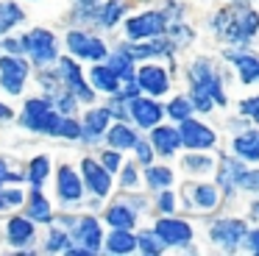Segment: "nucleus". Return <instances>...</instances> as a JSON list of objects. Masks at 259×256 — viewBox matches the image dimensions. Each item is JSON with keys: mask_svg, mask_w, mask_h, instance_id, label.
Segmentation results:
<instances>
[{"mask_svg": "<svg viewBox=\"0 0 259 256\" xmlns=\"http://www.w3.org/2000/svg\"><path fill=\"white\" fill-rule=\"evenodd\" d=\"M20 45H23V56L31 61L34 70L39 67H53L56 59L62 56V45H59V36L45 25H34L28 31L20 33Z\"/></svg>", "mask_w": 259, "mask_h": 256, "instance_id": "nucleus-6", "label": "nucleus"}, {"mask_svg": "<svg viewBox=\"0 0 259 256\" xmlns=\"http://www.w3.org/2000/svg\"><path fill=\"white\" fill-rule=\"evenodd\" d=\"M53 223L67 228L70 245H81V248H87L92 256L101 253V248H103V220L95 211H90V215H73V211L62 209V211H56Z\"/></svg>", "mask_w": 259, "mask_h": 256, "instance_id": "nucleus-4", "label": "nucleus"}, {"mask_svg": "<svg viewBox=\"0 0 259 256\" xmlns=\"http://www.w3.org/2000/svg\"><path fill=\"white\" fill-rule=\"evenodd\" d=\"M148 142H151L156 159L167 161V159H176L181 150V142H179V128L176 122H156L153 128H148Z\"/></svg>", "mask_w": 259, "mask_h": 256, "instance_id": "nucleus-21", "label": "nucleus"}, {"mask_svg": "<svg viewBox=\"0 0 259 256\" xmlns=\"http://www.w3.org/2000/svg\"><path fill=\"white\" fill-rule=\"evenodd\" d=\"M142 184H145L151 192H159V189L176 187V170H173L170 164L151 161L148 167H142Z\"/></svg>", "mask_w": 259, "mask_h": 256, "instance_id": "nucleus-32", "label": "nucleus"}, {"mask_svg": "<svg viewBox=\"0 0 259 256\" xmlns=\"http://www.w3.org/2000/svg\"><path fill=\"white\" fill-rule=\"evenodd\" d=\"M167 14L162 9H142L134 11V14H125V20L120 22L123 25V39L128 42H142V39H153V36H162L167 31Z\"/></svg>", "mask_w": 259, "mask_h": 256, "instance_id": "nucleus-8", "label": "nucleus"}, {"mask_svg": "<svg viewBox=\"0 0 259 256\" xmlns=\"http://www.w3.org/2000/svg\"><path fill=\"white\" fill-rule=\"evenodd\" d=\"M23 200H25L23 184H6V187H0V215L20 209V206H23Z\"/></svg>", "mask_w": 259, "mask_h": 256, "instance_id": "nucleus-40", "label": "nucleus"}, {"mask_svg": "<svg viewBox=\"0 0 259 256\" xmlns=\"http://www.w3.org/2000/svg\"><path fill=\"white\" fill-rule=\"evenodd\" d=\"M125 109H128V122L140 131H148V128H153L156 122L164 120V103L159 98H151V95H142V92L134 95L125 103Z\"/></svg>", "mask_w": 259, "mask_h": 256, "instance_id": "nucleus-18", "label": "nucleus"}, {"mask_svg": "<svg viewBox=\"0 0 259 256\" xmlns=\"http://www.w3.org/2000/svg\"><path fill=\"white\" fill-rule=\"evenodd\" d=\"M223 192L218 189L214 181H203V178H184L179 189V209L190 211V215H214L223 206Z\"/></svg>", "mask_w": 259, "mask_h": 256, "instance_id": "nucleus-5", "label": "nucleus"}, {"mask_svg": "<svg viewBox=\"0 0 259 256\" xmlns=\"http://www.w3.org/2000/svg\"><path fill=\"white\" fill-rule=\"evenodd\" d=\"M179 164L187 178H206L214 173L218 156H212V150H187L184 156H179Z\"/></svg>", "mask_w": 259, "mask_h": 256, "instance_id": "nucleus-28", "label": "nucleus"}, {"mask_svg": "<svg viewBox=\"0 0 259 256\" xmlns=\"http://www.w3.org/2000/svg\"><path fill=\"white\" fill-rule=\"evenodd\" d=\"M101 3V0H73V11H70V22L81 28L92 25V9Z\"/></svg>", "mask_w": 259, "mask_h": 256, "instance_id": "nucleus-45", "label": "nucleus"}, {"mask_svg": "<svg viewBox=\"0 0 259 256\" xmlns=\"http://www.w3.org/2000/svg\"><path fill=\"white\" fill-rule=\"evenodd\" d=\"M176 128H179V142L184 150H214L220 145L218 128L209 125L206 120H198L195 114L176 122Z\"/></svg>", "mask_w": 259, "mask_h": 256, "instance_id": "nucleus-15", "label": "nucleus"}, {"mask_svg": "<svg viewBox=\"0 0 259 256\" xmlns=\"http://www.w3.org/2000/svg\"><path fill=\"white\" fill-rule=\"evenodd\" d=\"M140 3H151V0H140Z\"/></svg>", "mask_w": 259, "mask_h": 256, "instance_id": "nucleus-54", "label": "nucleus"}, {"mask_svg": "<svg viewBox=\"0 0 259 256\" xmlns=\"http://www.w3.org/2000/svg\"><path fill=\"white\" fill-rule=\"evenodd\" d=\"M0 226H3V242L9 245V250H34L31 245L36 242L39 226L34 220H28L23 211L14 209V215H9Z\"/></svg>", "mask_w": 259, "mask_h": 256, "instance_id": "nucleus-16", "label": "nucleus"}, {"mask_svg": "<svg viewBox=\"0 0 259 256\" xmlns=\"http://www.w3.org/2000/svg\"><path fill=\"white\" fill-rule=\"evenodd\" d=\"M242 164H245V161H240L234 153L218 156V164H214V184H218V189L223 192V200H229V203L237 198V176H240Z\"/></svg>", "mask_w": 259, "mask_h": 256, "instance_id": "nucleus-22", "label": "nucleus"}, {"mask_svg": "<svg viewBox=\"0 0 259 256\" xmlns=\"http://www.w3.org/2000/svg\"><path fill=\"white\" fill-rule=\"evenodd\" d=\"M20 122V128L28 134H36V137L45 139H59V128H62V117L56 109H53L51 98L48 95H31V98L23 100V109L20 114H14Z\"/></svg>", "mask_w": 259, "mask_h": 256, "instance_id": "nucleus-3", "label": "nucleus"}, {"mask_svg": "<svg viewBox=\"0 0 259 256\" xmlns=\"http://www.w3.org/2000/svg\"><path fill=\"white\" fill-rule=\"evenodd\" d=\"M226 64H231V70L237 72V81L242 87H253L259 83V53H253L251 48H223L220 50Z\"/></svg>", "mask_w": 259, "mask_h": 256, "instance_id": "nucleus-19", "label": "nucleus"}, {"mask_svg": "<svg viewBox=\"0 0 259 256\" xmlns=\"http://www.w3.org/2000/svg\"><path fill=\"white\" fill-rule=\"evenodd\" d=\"M151 209H156V215H176L179 211V195L173 192V187L159 189L156 198L151 200Z\"/></svg>", "mask_w": 259, "mask_h": 256, "instance_id": "nucleus-44", "label": "nucleus"}, {"mask_svg": "<svg viewBox=\"0 0 259 256\" xmlns=\"http://www.w3.org/2000/svg\"><path fill=\"white\" fill-rule=\"evenodd\" d=\"M137 139H140V128H134L128 120H112L106 128V134H103V145L120 150V153L134 148Z\"/></svg>", "mask_w": 259, "mask_h": 256, "instance_id": "nucleus-27", "label": "nucleus"}, {"mask_svg": "<svg viewBox=\"0 0 259 256\" xmlns=\"http://www.w3.org/2000/svg\"><path fill=\"white\" fill-rule=\"evenodd\" d=\"M6 184H25V173L23 167L14 164L9 153H0V187H6Z\"/></svg>", "mask_w": 259, "mask_h": 256, "instance_id": "nucleus-41", "label": "nucleus"}, {"mask_svg": "<svg viewBox=\"0 0 259 256\" xmlns=\"http://www.w3.org/2000/svg\"><path fill=\"white\" fill-rule=\"evenodd\" d=\"M78 173H81V181H84L87 195H92V198H103V200L112 195L114 176L101 164V161H98V156H81Z\"/></svg>", "mask_w": 259, "mask_h": 256, "instance_id": "nucleus-17", "label": "nucleus"}, {"mask_svg": "<svg viewBox=\"0 0 259 256\" xmlns=\"http://www.w3.org/2000/svg\"><path fill=\"white\" fill-rule=\"evenodd\" d=\"M131 153H134V161H137L140 167H148L151 161H156V153H153L151 142H148V137H142V134H140V139L134 142Z\"/></svg>", "mask_w": 259, "mask_h": 256, "instance_id": "nucleus-47", "label": "nucleus"}, {"mask_svg": "<svg viewBox=\"0 0 259 256\" xmlns=\"http://www.w3.org/2000/svg\"><path fill=\"white\" fill-rule=\"evenodd\" d=\"M101 253H109V256L137 253V234L131 228H109V231H103Z\"/></svg>", "mask_w": 259, "mask_h": 256, "instance_id": "nucleus-29", "label": "nucleus"}, {"mask_svg": "<svg viewBox=\"0 0 259 256\" xmlns=\"http://www.w3.org/2000/svg\"><path fill=\"white\" fill-rule=\"evenodd\" d=\"M53 70H56L59 81L64 83V89H70L81 106H90V103H95V100H98V92L90 87L87 72H84V67H81L78 59H73L70 53H62L56 59V64H53Z\"/></svg>", "mask_w": 259, "mask_h": 256, "instance_id": "nucleus-9", "label": "nucleus"}, {"mask_svg": "<svg viewBox=\"0 0 259 256\" xmlns=\"http://www.w3.org/2000/svg\"><path fill=\"white\" fill-rule=\"evenodd\" d=\"M140 217L142 215L123 198V195H120L117 200H112V203H106V209H103V223H106L109 228H131V231H134V228L140 226Z\"/></svg>", "mask_w": 259, "mask_h": 256, "instance_id": "nucleus-25", "label": "nucleus"}, {"mask_svg": "<svg viewBox=\"0 0 259 256\" xmlns=\"http://www.w3.org/2000/svg\"><path fill=\"white\" fill-rule=\"evenodd\" d=\"M67 245H70L67 228L59 226V223H51V226H48L45 239H42V253H64Z\"/></svg>", "mask_w": 259, "mask_h": 256, "instance_id": "nucleus-38", "label": "nucleus"}, {"mask_svg": "<svg viewBox=\"0 0 259 256\" xmlns=\"http://www.w3.org/2000/svg\"><path fill=\"white\" fill-rule=\"evenodd\" d=\"M31 3H39V0H31Z\"/></svg>", "mask_w": 259, "mask_h": 256, "instance_id": "nucleus-55", "label": "nucleus"}, {"mask_svg": "<svg viewBox=\"0 0 259 256\" xmlns=\"http://www.w3.org/2000/svg\"><path fill=\"white\" fill-rule=\"evenodd\" d=\"M187 89L206 92L218 109H229V67L218 64L212 56H195L184 70Z\"/></svg>", "mask_w": 259, "mask_h": 256, "instance_id": "nucleus-2", "label": "nucleus"}, {"mask_svg": "<svg viewBox=\"0 0 259 256\" xmlns=\"http://www.w3.org/2000/svg\"><path fill=\"white\" fill-rule=\"evenodd\" d=\"M123 198L128 200V203L134 206V209L140 211V215H145V211H151V200H148L142 192H137V189H131V192H123Z\"/></svg>", "mask_w": 259, "mask_h": 256, "instance_id": "nucleus-50", "label": "nucleus"}, {"mask_svg": "<svg viewBox=\"0 0 259 256\" xmlns=\"http://www.w3.org/2000/svg\"><path fill=\"white\" fill-rule=\"evenodd\" d=\"M25 22V9L17 0H0V36L12 33Z\"/></svg>", "mask_w": 259, "mask_h": 256, "instance_id": "nucleus-34", "label": "nucleus"}, {"mask_svg": "<svg viewBox=\"0 0 259 256\" xmlns=\"http://www.w3.org/2000/svg\"><path fill=\"white\" fill-rule=\"evenodd\" d=\"M106 64L112 67L114 72H117L120 81H134V70H137V61L128 56V50H125L123 39H120L114 48H109V56H106Z\"/></svg>", "mask_w": 259, "mask_h": 256, "instance_id": "nucleus-33", "label": "nucleus"}, {"mask_svg": "<svg viewBox=\"0 0 259 256\" xmlns=\"http://www.w3.org/2000/svg\"><path fill=\"white\" fill-rule=\"evenodd\" d=\"M240 250H245V253H251V256H259V226H253V228L248 226Z\"/></svg>", "mask_w": 259, "mask_h": 256, "instance_id": "nucleus-49", "label": "nucleus"}, {"mask_svg": "<svg viewBox=\"0 0 259 256\" xmlns=\"http://www.w3.org/2000/svg\"><path fill=\"white\" fill-rule=\"evenodd\" d=\"M0 50H3V53H12V56H23V45H20V36H12V33L0 36Z\"/></svg>", "mask_w": 259, "mask_h": 256, "instance_id": "nucleus-51", "label": "nucleus"}, {"mask_svg": "<svg viewBox=\"0 0 259 256\" xmlns=\"http://www.w3.org/2000/svg\"><path fill=\"white\" fill-rule=\"evenodd\" d=\"M31 61L25 56H12V53H0V89L12 98H20L25 92L31 81Z\"/></svg>", "mask_w": 259, "mask_h": 256, "instance_id": "nucleus-14", "label": "nucleus"}, {"mask_svg": "<svg viewBox=\"0 0 259 256\" xmlns=\"http://www.w3.org/2000/svg\"><path fill=\"white\" fill-rule=\"evenodd\" d=\"M164 36L176 45V50H187L192 42H195V28L190 25L187 20H179V22H167V31Z\"/></svg>", "mask_w": 259, "mask_h": 256, "instance_id": "nucleus-39", "label": "nucleus"}, {"mask_svg": "<svg viewBox=\"0 0 259 256\" xmlns=\"http://www.w3.org/2000/svg\"><path fill=\"white\" fill-rule=\"evenodd\" d=\"M78 120H81V139L78 142L87 145V148H98L103 142V134H106L109 122H112V114H109L106 106L90 103Z\"/></svg>", "mask_w": 259, "mask_h": 256, "instance_id": "nucleus-20", "label": "nucleus"}, {"mask_svg": "<svg viewBox=\"0 0 259 256\" xmlns=\"http://www.w3.org/2000/svg\"><path fill=\"white\" fill-rule=\"evenodd\" d=\"M151 228L156 231V237L162 239L167 250H184L187 245L195 242V226L187 217H179V211L176 215H159Z\"/></svg>", "mask_w": 259, "mask_h": 256, "instance_id": "nucleus-12", "label": "nucleus"}, {"mask_svg": "<svg viewBox=\"0 0 259 256\" xmlns=\"http://www.w3.org/2000/svg\"><path fill=\"white\" fill-rule=\"evenodd\" d=\"M12 120H14V109L0 100V122H12Z\"/></svg>", "mask_w": 259, "mask_h": 256, "instance_id": "nucleus-52", "label": "nucleus"}, {"mask_svg": "<svg viewBox=\"0 0 259 256\" xmlns=\"http://www.w3.org/2000/svg\"><path fill=\"white\" fill-rule=\"evenodd\" d=\"M134 83L140 87L142 95H151V98H167L170 89H173V72L170 67H164V61L159 59H148L140 61L134 70Z\"/></svg>", "mask_w": 259, "mask_h": 256, "instance_id": "nucleus-11", "label": "nucleus"}, {"mask_svg": "<svg viewBox=\"0 0 259 256\" xmlns=\"http://www.w3.org/2000/svg\"><path fill=\"white\" fill-rule=\"evenodd\" d=\"M248 231V220L245 217H218V220L209 223L206 237L220 253H237L242 248V237Z\"/></svg>", "mask_w": 259, "mask_h": 256, "instance_id": "nucleus-13", "label": "nucleus"}, {"mask_svg": "<svg viewBox=\"0 0 259 256\" xmlns=\"http://www.w3.org/2000/svg\"><path fill=\"white\" fill-rule=\"evenodd\" d=\"M237 114H240L242 120H248L251 125H259V92L245 95V98L237 103Z\"/></svg>", "mask_w": 259, "mask_h": 256, "instance_id": "nucleus-46", "label": "nucleus"}, {"mask_svg": "<svg viewBox=\"0 0 259 256\" xmlns=\"http://www.w3.org/2000/svg\"><path fill=\"white\" fill-rule=\"evenodd\" d=\"M131 11V0H101L92 9V28L98 31H114L125 14Z\"/></svg>", "mask_w": 259, "mask_h": 256, "instance_id": "nucleus-23", "label": "nucleus"}, {"mask_svg": "<svg viewBox=\"0 0 259 256\" xmlns=\"http://www.w3.org/2000/svg\"><path fill=\"white\" fill-rule=\"evenodd\" d=\"M231 153L245 164H259V125H248L231 137Z\"/></svg>", "mask_w": 259, "mask_h": 256, "instance_id": "nucleus-26", "label": "nucleus"}, {"mask_svg": "<svg viewBox=\"0 0 259 256\" xmlns=\"http://www.w3.org/2000/svg\"><path fill=\"white\" fill-rule=\"evenodd\" d=\"M20 209H23V215L28 217V220H34L36 226H51L53 217H56V209H53L51 198H48L39 187H31L28 192H25V200H23Z\"/></svg>", "mask_w": 259, "mask_h": 256, "instance_id": "nucleus-24", "label": "nucleus"}, {"mask_svg": "<svg viewBox=\"0 0 259 256\" xmlns=\"http://www.w3.org/2000/svg\"><path fill=\"white\" fill-rule=\"evenodd\" d=\"M23 173H25V184H28V187L45 189V184L51 181V176H53V159L48 153H34L25 161Z\"/></svg>", "mask_w": 259, "mask_h": 256, "instance_id": "nucleus-31", "label": "nucleus"}, {"mask_svg": "<svg viewBox=\"0 0 259 256\" xmlns=\"http://www.w3.org/2000/svg\"><path fill=\"white\" fill-rule=\"evenodd\" d=\"M209 31L226 48H245L259 36V9L251 6V0H229L212 11Z\"/></svg>", "mask_w": 259, "mask_h": 256, "instance_id": "nucleus-1", "label": "nucleus"}, {"mask_svg": "<svg viewBox=\"0 0 259 256\" xmlns=\"http://www.w3.org/2000/svg\"><path fill=\"white\" fill-rule=\"evenodd\" d=\"M51 98V103H53V109L59 111V114H78V100H75V95L70 92V89H56L53 95H48Z\"/></svg>", "mask_w": 259, "mask_h": 256, "instance_id": "nucleus-43", "label": "nucleus"}, {"mask_svg": "<svg viewBox=\"0 0 259 256\" xmlns=\"http://www.w3.org/2000/svg\"><path fill=\"white\" fill-rule=\"evenodd\" d=\"M64 48H67V53L73 59L87 61V64H92V61H106V56H109L106 39L101 33H92L90 28H81V25L67 28V33H64Z\"/></svg>", "mask_w": 259, "mask_h": 256, "instance_id": "nucleus-7", "label": "nucleus"}, {"mask_svg": "<svg viewBox=\"0 0 259 256\" xmlns=\"http://www.w3.org/2000/svg\"><path fill=\"white\" fill-rule=\"evenodd\" d=\"M114 176H117V189L120 192H131V189H140V184H142V167L137 164L134 159L131 161L123 159V164H120V170L114 173Z\"/></svg>", "mask_w": 259, "mask_h": 256, "instance_id": "nucleus-37", "label": "nucleus"}, {"mask_svg": "<svg viewBox=\"0 0 259 256\" xmlns=\"http://www.w3.org/2000/svg\"><path fill=\"white\" fill-rule=\"evenodd\" d=\"M87 81H90V87L98 95H114L120 89V83H123L106 61H92L90 70H87Z\"/></svg>", "mask_w": 259, "mask_h": 256, "instance_id": "nucleus-30", "label": "nucleus"}, {"mask_svg": "<svg viewBox=\"0 0 259 256\" xmlns=\"http://www.w3.org/2000/svg\"><path fill=\"white\" fill-rule=\"evenodd\" d=\"M134 234H137V253H142V256H162V253H167V248L162 245V239L156 237L153 228H140L137 226Z\"/></svg>", "mask_w": 259, "mask_h": 256, "instance_id": "nucleus-36", "label": "nucleus"}, {"mask_svg": "<svg viewBox=\"0 0 259 256\" xmlns=\"http://www.w3.org/2000/svg\"><path fill=\"white\" fill-rule=\"evenodd\" d=\"M53 181H56V200L64 211L78 209L87 200V189H84V181H81V173L70 161H59L53 167Z\"/></svg>", "mask_w": 259, "mask_h": 256, "instance_id": "nucleus-10", "label": "nucleus"}, {"mask_svg": "<svg viewBox=\"0 0 259 256\" xmlns=\"http://www.w3.org/2000/svg\"><path fill=\"white\" fill-rule=\"evenodd\" d=\"M192 114H195V109H192L187 92L170 95L167 103H164V117H167L170 122H181V120H187V117H192Z\"/></svg>", "mask_w": 259, "mask_h": 256, "instance_id": "nucleus-35", "label": "nucleus"}, {"mask_svg": "<svg viewBox=\"0 0 259 256\" xmlns=\"http://www.w3.org/2000/svg\"><path fill=\"white\" fill-rule=\"evenodd\" d=\"M237 192L259 195V167L256 164H242L240 176H237Z\"/></svg>", "mask_w": 259, "mask_h": 256, "instance_id": "nucleus-42", "label": "nucleus"}, {"mask_svg": "<svg viewBox=\"0 0 259 256\" xmlns=\"http://www.w3.org/2000/svg\"><path fill=\"white\" fill-rule=\"evenodd\" d=\"M248 215H251V220H259V198L248 203Z\"/></svg>", "mask_w": 259, "mask_h": 256, "instance_id": "nucleus-53", "label": "nucleus"}, {"mask_svg": "<svg viewBox=\"0 0 259 256\" xmlns=\"http://www.w3.org/2000/svg\"><path fill=\"white\" fill-rule=\"evenodd\" d=\"M0 223H3V220H0Z\"/></svg>", "mask_w": 259, "mask_h": 256, "instance_id": "nucleus-56", "label": "nucleus"}, {"mask_svg": "<svg viewBox=\"0 0 259 256\" xmlns=\"http://www.w3.org/2000/svg\"><path fill=\"white\" fill-rule=\"evenodd\" d=\"M123 159H125V156L120 153V150H114V148H103V150H98V161H101V164L106 167V170L112 173V176L120 170V164H123Z\"/></svg>", "mask_w": 259, "mask_h": 256, "instance_id": "nucleus-48", "label": "nucleus"}]
</instances>
